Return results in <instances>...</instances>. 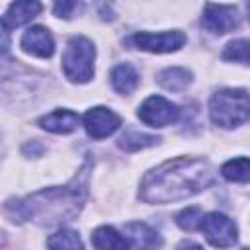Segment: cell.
Here are the masks:
<instances>
[{
	"label": "cell",
	"instance_id": "cell-21",
	"mask_svg": "<svg viewBox=\"0 0 250 250\" xmlns=\"http://www.w3.org/2000/svg\"><path fill=\"white\" fill-rule=\"evenodd\" d=\"M201 219H203V213L199 207H188L176 217V223L184 230H195V229H199Z\"/></svg>",
	"mask_w": 250,
	"mask_h": 250
},
{
	"label": "cell",
	"instance_id": "cell-16",
	"mask_svg": "<svg viewBox=\"0 0 250 250\" xmlns=\"http://www.w3.org/2000/svg\"><path fill=\"white\" fill-rule=\"evenodd\" d=\"M92 244L96 248H104V250H111V248H127L129 240L125 238V234L121 236L113 227H98L92 232Z\"/></svg>",
	"mask_w": 250,
	"mask_h": 250
},
{
	"label": "cell",
	"instance_id": "cell-23",
	"mask_svg": "<svg viewBox=\"0 0 250 250\" xmlns=\"http://www.w3.org/2000/svg\"><path fill=\"white\" fill-rule=\"evenodd\" d=\"M246 14H248V21H250V2H248V10H246Z\"/></svg>",
	"mask_w": 250,
	"mask_h": 250
},
{
	"label": "cell",
	"instance_id": "cell-10",
	"mask_svg": "<svg viewBox=\"0 0 250 250\" xmlns=\"http://www.w3.org/2000/svg\"><path fill=\"white\" fill-rule=\"evenodd\" d=\"M21 49L33 57L49 59L55 53V41L47 27L43 25H31L21 35Z\"/></svg>",
	"mask_w": 250,
	"mask_h": 250
},
{
	"label": "cell",
	"instance_id": "cell-12",
	"mask_svg": "<svg viewBox=\"0 0 250 250\" xmlns=\"http://www.w3.org/2000/svg\"><path fill=\"white\" fill-rule=\"evenodd\" d=\"M80 123V117L78 113L70 111V109H55L47 115H43L39 119V125L45 129V131H51V133H57V135H66V133H72Z\"/></svg>",
	"mask_w": 250,
	"mask_h": 250
},
{
	"label": "cell",
	"instance_id": "cell-18",
	"mask_svg": "<svg viewBox=\"0 0 250 250\" xmlns=\"http://www.w3.org/2000/svg\"><path fill=\"white\" fill-rule=\"evenodd\" d=\"M160 139L154 137V135H146V133H139V131H129L125 135L119 137L117 145L119 148L127 150V152H135V150H143V148H148L152 145H156Z\"/></svg>",
	"mask_w": 250,
	"mask_h": 250
},
{
	"label": "cell",
	"instance_id": "cell-6",
	"mask_svg": "<svg viewBox=\"0 0 250 250\" xmlns=\"http://www.w3.org/2000/svg\"><path fill=\"white\" fill-rule=\"evenodd\" d=\"M137 115L148 127H166L178 121L180 107L162 96H150L141 104Z\"/></svg>",
	"mask_w": 250,
	"mask_h": 250
},
{
	"label": "cell",
	"instance_id": "cell-20",
	"mask_svg": "<svg viewBox=\"0 0 250 250\" xmlns=\"http://www.w3.org/2000/svg\"><path fill=\"white\" fill-rule=\"evenodd\" d=\"M49 248H82V240L76 230L70 229H61L47 240Z\"/></svg>",
	"mask_w": 250,
	"mask_h": 250
},
{
	"label": "cell",
	"instance_id": "cell-15",
	"mask_svg": "<svg viewBox=\"0 0 250 250\" xmlns=\"http://www.w3.org/2000/svg\"><path fill=\"white\" fill-rule=\"evenodd\" d=\"M156 80L168 92H182L191 82V72L182 66H170V68H164L162 72H158Z\"/></svg>",
	"mask_w": 250,
	"mask_h": 250
},
{
	"label": "cell",
	"instance_id": "cell-5",
	"mask_svg": "<svg viewBox=\"0 0 250 250\" xmlns=\"http://www.w3.org/2000/svg\"><path fill=\"white\" fill-rule=\"evenodd\" d=\"M199 230L205 234V238L209 240V244L211 246H217V248H229L238 238L236 223L230 217H227L225 213H219V211H213V213L203 215L201 225H199Z\"/></svg>",
	"mask_w": 250,
	"mask_h": 250
},
{
	"label": "cell",
	"instance_id": "cell-4",
	"mask_svg": "<svg viewBox=\"0 0 250 250\" xmlns=\"http://www.w3.org/2000/svg\"><path fill=\"white\" fill-rule=\"evenodd\" d=\"M96 47L86 37H72L62 53V72L70 82L86 84L94 78Z\"/></svg>",
	"mask_w": 250,
	"mask_h": 250
},
{
	"label": "cell",
	"instance_id": "cell-3",
	"mask_svg": "<svg viewBox=\"0 0 250 250\" xmlns=\"http://www.w3.org/2000/svg\"><path fill=\"white\" fill-rule=\"evenodd\" d=\"M209 117L223 129H234L250 119V94L240 88H223L209 100Z\"/></svg>",
	"mask_w": 250,
	"mask_h": 250
},
{
	"label": "cell",
	"instance_id": "cell-22",
	"mask_svg": "<svg viewBox=\"0 0 250 250\" xmlns=\"http://www.w3.org/2000/svg\"><path fill=\"white\" fill-rule=\"evenodd\" d=\"M53 10H55V16L68 20L76 10V0H53Z\"/></svg>",
	"mask_w": 250,
	"mask_h": 250
},
{
	"label": "cell",
	"instance_id": "cell-1",
	"mask_svg": "<svg viewBox=\"0 0 250 250\" xmlns=\"http://www.w3.org/2000/svg\"><path fill=\"white\" fill-rule=\"evenodd\" d=\"M215 180V168L201 158H174L150 170L139 197L145 203H174L197 195Z\"/></svg>",
	"mask_w": 250,
	"mask_h": 250
},
{
	"label": "cell",
	"instance_id": "cell-11",
	"mask_svg": "<svg viewBox=\"0 0 250 250\" xmlns=\"http://www.w3.org/2000/svg\"><path fill=\"white\" fill-rule=\"evenodd\" d=\"M43 10V4L39 0H14L10 8L6 10L2 18V29L8 33L10 29H16L27 21H31L35 16H39Z\"/></svg>",
	"mask_w": 250,
	"mask_h": 250
},
{
	"label": "cell",
	"instance_id": "cell-17",
	"mask_svg": "<svg viewBox=\"0 0 250 250\" xmlns=\"http://www.w3.org/2000/svg\"><path fill=\"white\" fill-rule=\"evenodd\" d=\"M221 174L229 182L248 184L250 182V158H232L221 166Z\"/></svg>",
	"mask_w": 250,
	"mask_h": 250
},
{
	"label": "cell",
	"instance_id": "cell-2",
	"mask_svg": "<svg viewBox=\"0 0 250 250\" xmlns=\"http://www.w3.org/2000/svg\"><path fill=\"white\" fill-rule=\"evenodd\" d=\"M88 193V164L66 186L47 188L6 205V213L21 223L33 221L43 227L61 225L78 217Z\"/></svg>",
	"mask_w": 250,
	"mask_h": 250
},
{
	"label": "cell",
	"instance_id": "cell-8",
	"mask_svg": "<svg viewBox=\"0 0 250 250\" xmlns=\"http://www.w3.org/2000/svg\"><path fill=\"white\" fill-rule=\"evenodd\" d=\"M119 125H121V117L113 109L104 107V105L92 107L84 115L86 133L96 141H102V139L109 137L111 133H115L119 129Z\"/></svg>",
	"mask_w": 250,
	"mask_h": 250
},
{
	"label": "cell",
	"instance_id": "cell-19",
	"mask_svg": "<svg viewBox=\"0 0 250 250\" xmlns=\"http://www.w3.org/2000/svg\"><path fill=\"white\" fill-rule=\"evenodd\" d=\"M223 59L229 61V62L250 64V39H234V41H230L223 51Z\"/></svg>",
	"mask_w": 250,
	"mask_h": 250
},
{
	"label": "cell",
	"instance_id": "cell-7",
	"mask_svg": "<svg viewBox=\"0 0 250 250\" xmlns=\"http://www.w3.org/2000/svg\"><path fill=\"white\" fill-rule=\"evenodd\" d=\"M133 45L141 51L148 53H174L184 47L186 33L180 29L174 31H162V33H150V31H139L133 35Z\"/></svg>",
	"mask_w": 250,
	"mask_h": 250
},
{
	"label": "cell",
	"instance_id": "cell-14",
	"mask_svg": "<svg viewBox=\"0 0 250 250\" xmlns=\"http://www.w3.org/2000/svg\"><path fill=\"white\" fill-rule=\"evenodd\" d=\"M111 86L115 92L127 96L139 86V74L129 62H121L111 70Z\"/></svg>",
	"mask_w": 250,
	"mask_h": 250
},
{
	"label": "cell",
	"instance_id": "cell-9",
	"mask_svg": "<svg viewBox=\"0 0 250 250\" xmlns=\"http://www.w3.org/2000/svg\"><path fill=\"white\" fill-rule=\"evenodd\" d=\"M201 23L211 33H229L238 25V10L230 4H207L201 16Z\"/></svg>",
	"mask_w": 250,
	"mask_h": 250
},
{
	"label": "cell",
	"instance_id": "cell-13",
	"mask_svg": "<svg viewBox=\"0 0 250 250\" xmlns=\"http://www.w3.org/2000/svg\"><path fill=\"white\" fill-rule=\"evenodd\" d=\"M125 238L133 248H156L162 244L160 234L145 223H127L125 225Z\"/></svg>",
	"mask_w": 250,
	"mask_h": 250
}]
</instances>
